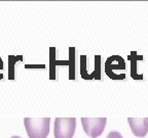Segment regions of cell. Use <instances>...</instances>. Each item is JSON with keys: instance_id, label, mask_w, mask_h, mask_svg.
<instances>
[{"instance_id": "obj_1", "label": "cell", "mask_w": 148, "mask_h": 138, "mask_svg": "<svg viewBox=\"0 0 148 138\" xmlns=\"http://www.w3.org/2000/svg\"><path fill=\"white\" fill-rule=\"evenodd\" d=\"M24 125L29 138H46L51 129V118H25Z\"/></svg>"}, {"instance_id": "obj_2", "label": "cell", "mask_w": 148, "mask_h": 138, "mask_svg": "<svg viewBox=\"0 0 148 138\" xmlns=\"http://www.w3.org/2000/svg\"><path fill=\"white\" fill-rule=\"evenodd\" d=\"M76 128L75 118H56L53 134L55 138H72Z\"/></svg>"}, {"instance_id": "obj_3", "label": "cell", "mask_w": 148, "mask_h": 138, "mask_svg": "<svg viewBox=\"0 0 148 138\" xmlns=\"http://www.w3.org/2000/svg\"><path fill=\"white\" fill-rule=\"evenodd\" d=\"M106 123V118H81L83 131L92 138H98L103 133Z\"/></svg>"}, {"instance_id": "obj_4", "label": "cell", "mask_w": 148, "mask_h": 138, "mask_svg": "<svg viewBox=\"0 0 148 138\" xmlns=\"http://www.w3.org/2000/svg\"><path fill=\"white\" fill-rule=\"evenodd\" d=\"M133 134L137 137H145L148 133V118H127Z\"/></svg>"}, {"instance_id": "obj_5", "label": "cell", "mask_w": 148, "mask_h": 138, "mask_svg": "<svg viewBox=\"0 0 148 138\" xmlns=\"http://www.w3.org/2000/svg\"><path fill=\"white\" fill-rule=\"evenodd\" d=\"M125 62H120V64H113L111 57H109L108 60H106V64H105L106 74L108 75L109 77H110V78H112V71H113L114 68H115V69H125Z\"/></svg>"}, {"instance_id": "obj_6", "label": "cell", "mask_w": 148, "mask_h": 138, "mask_svg": "<svg viewBox=\"0 0 148 138\" xmlns=\"http://www.w3.org/2000/svg\"><path fill=\"white\" fill-rule=\"evenodd\" d=\"M142 58H143V57H142V56H137L136 60H133L131 57H129V60H132V62H133L132 66H134V67H133V68H134V69L132 70V73H131V74H132V77H133V78H135V79H140L138 76H137V74H136V71H137V64H136V62H137V60H142Z\"/></svg>"}, {"instance_id": "obj_7", "label": "cell", "mask_w": 148, "mask_h": 138, "mask_svg": "<svg viewBox=\"0 0 148 138\" xmlns=\"http://www.w3.org/2000/svg\"><path fill=\"white\" fill-rule=\"evenodd\" d=\"M106 138H123V137L121 136V134H120L119 132L112 131V132H110L108 135H107Z\"/></svg>"}, {"instance_id": "obj_8", "label": "cell", "mask_w": 148, "mask_h": 138, "mask_svg": "<svg viewBox=\"0 0 148 138\" xmlns=\"http://www.w3.org/2000/svg\"><path fill=\"white\" fill-rule=\"evenodd\" d=\"M12 138H22V137H20V136H12Z\"/></svg>"}]
</instances>
